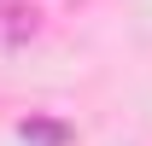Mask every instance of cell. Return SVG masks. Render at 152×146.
Masks as SVG:
<instances>
[{
  "instance_id": "1",
  "label": "cell",
  "mask_w": 152,
  "mask_h": 146,
  "mask_svg": "<svg viewBox=\"0 0 152 146\" xmlns=\"http://www.w3.org/2000/svg\"><path fill=\"white\" fill-rule=\"evenodd\" d=\"M35 35H41V12H35V6H23V0H0V53L29 47Z\"/></svg>"
}]
</instances>
